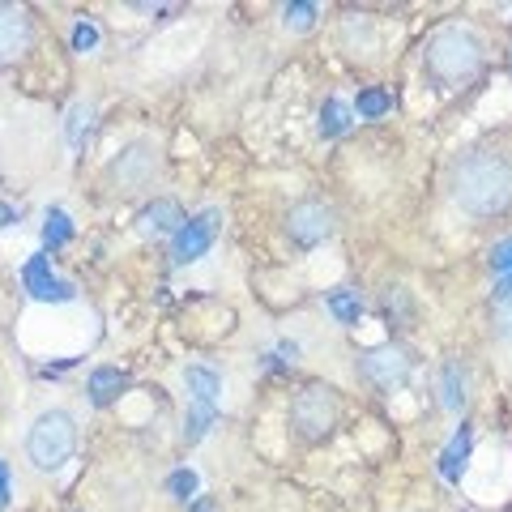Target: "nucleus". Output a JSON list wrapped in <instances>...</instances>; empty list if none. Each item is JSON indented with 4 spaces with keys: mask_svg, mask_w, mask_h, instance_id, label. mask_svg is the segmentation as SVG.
Segmentation results:
<instances>
[{
    "mask_svg": "<svg viewBox=\"0 0 512 512\" xmlns=\"http://www.w3.org/2000/svg\"><path fill=\"white\" fill-rule=\"evenodd\" d=\"M453 201L474 218H495L512 205V163L495 150H474L453 171Z\"/></svg>",
    "mask_w": 512,
    "mask_h": 512,
    "instance_id": "obj_1",
    "label": "nucleus"
},
{
    "mask_svg": "<svg viewBox=\"0 0 512 512\" xmlns=\"http://www.w3.org/2000/svg\"><path fill=\"white\" fill-rule=\"evenodd\" d=\"M483 56H487V47L470 26H440L423 47V69L440 90H453L461 82H470V77H478Z\"/></svg>",
    "mask_w": 512,
    "mask_h": 512,
    "instance_id": "obj_2",
    "label": "nucleus"
},
{
    "mask_svg": "<svg viewBox=\"0 0 512 512\" xmlns=\"http://www.w3.org/2000/svg\"><path fill=\"white\" fill-rule=\"evenodd\" d=\"M77 448V419L69 410H43L26 431V457L43 474H56Z\"/></svg>",
    "mask_w": 512,
    "mask_h": 512,
    "instance_id": "obj_3",
    "label": "nucleus"
},
{
    "mask_svg": "<svg viewBox=\"0 0 512 512\" xmlns=\"http://www.w3.org/2000/svg\"><path fill=\"white\" fill-rule=\"evenodd\" d=\"M291 423L303 440H325L338 427V397L329 384H303L291 402Z\"/></svg>",
    "mask_w": 512,
    "mask_h": 512,
    "instance_id": "obj_4",
    "label": "nucleus"
},
{
    "mask_svg": "<svg viewBox=\"0 0 512 512\" xmlns=\"http://www.w3.org/2000/svg\"><path fill=\"white\" fill-rule=\"evenodd\" d=\"M218 231H222V214H218V210H201V214L184 218V227L171 235V261H175V265L201 261V256L214 248Z\"/></svg>",
    "mask_w": 512,
    "mask_h": 512,
    "instance_id": "obj_5",
    "label": "nucleus"
},
{
    "mask_svg": "<svg viewBox=\"0 0 512 512\" xmlns=\"http://www.w3.org/2000/svg\"><path fill=\"white\" fill-rule=\"evenodd\" d=\"M286 235H291L299 248L325 244V239L333 235V210H329V205H320V201L295 205V210L286 214Z\"/></svg>",
    "mask_w": 512,
    "mask_h": 512,
    "instance_id": "obj_6",
    "label": "nucleus"
},
{
    "mask_svg": "<svg viewBox=\"0 0 512 512\" xmlns=\"http://www.w3.org/2000/svg\"><path fill=\"white\" fill-rule=\"evenodd\" d=\"M35 43V26H30V13L18 5H0V69L13 60H22Z\"/></svg>",
    "mask_w": 512,
    "mask_h": 512,
    "instance_id": "obj_7",
    "label": "nucleus"
},
{
    "mask_svg": "<svg viewBox=\"0 0 512 512\" xmlns=\"http://www.w3.org/2000/svg\"><path fill=\"white\" fill-rule=\"evenodd\" d=\"M359 372L367 384H376V389H393V384H402L410 376V359L397 346H380L359 359Z\"/></svg>",
    "mask_w": 512,
    "mask_h": 512,
    "instance_id": "obj_8",
    "label": "nucleus"
},
{
    "mask_svg": "<svg viewBox=\"0 0 512 512\" xmlns=\"http://www.w3.org/2000/svg\"><path fill=\"white\" fill-rule=\"evenodd\" d=\"M22 282H26V291L35 295L39 303H69L77 291H73V282H64L52 274V261L39 252V256H30V261L22 265Z\"/></svg>",
    "mask_w": 512,
    "mask_h": 512,
    "instance_id": "obj_9",
    "label": "nucleus"
},
{
    "mask_svg": "<svg viewBox=\"0 0 512 512\" xmlns=\"http://www.w3.org/2000/svg\"><path fill=\"white\" fill-rule=\"evenodd\" d=\"M154 167H158L154 146H146V141H137V146H128V150L116 158V167H111V175H116V184H120V188H146V184L154 180Z\"/></svg>",
    "mask_w": 512,
    "mask_h": 512,
    "instance_id": "obj_10",
    "label": "nucleus"
},
{
    "mask_svg": "<svg viewBox=\"0 0 512 512\" xmlns=\"http://www.w3.org/2000/svg\"><path fill=\"white\" fill-rule=\"evenodd\" d=\"M184 384L192 393V406H205V410H218V393H222V376L214 372V367H201L192 363L184 367Z\"/></svg>",
    "mask_w": 512,
    "mask_h": 512,
    "instance_id": "obj_11",
    "label": "nucleus"
},
{
    "mask_svg": "<svg viewBox=\"0 0 512 512\" xmlns=\"http://www.w3.org/2000/svg\"><path fill=\"white\" fill-rule=\"evenodd\" d=\"M470 448H474V431L461 423L457 431H453V440L444 444V453H440V478L444 483H457L461 478V470H466V457H470Z\"/></svg>",
    "mask_w": 512,
    "mask_h": 512,
    "instance_id": "obj_12",
    "label": "nucleus"
},
{
    "mask_svg": "<svg viewBox=\"0 0 512 512\" xmlns=\"http://www.w3.org/2000/svg\"><path fill=\"white\" fill-rule=\"evenodd\" d=\"M137 227H141V235L180 231L184 227V214H180V205H175V201H154V205H146V210L137 214Z\"/></svg>",
    "mask_w": 512,
    "mask_h": 512,
    "instance_id": "obj_13",
    "label": "nucleus"
},
{
    "mask_svg": "<svg viewBox=\"0 0 512 512\" xmlns=\"http://www.w3.org/2000/svg\"><path fill=\"white\" fill-rule=\"evenodd\" d=\"M128 384L133 380H128V372H120V367H94L90 372V402L94 406H111Z\"/></svg>",
    "mask_w": 512,
    "mask_h": 512,
    "instance_id": "obj_14",
    "label": "nucleus"
},
{
    "mask_svg": "<svg viewBox=\"0 0 512 512\" xmlns=\"http://www.w3.org/2000/svg\"><path fill=\"white\" fill-rule=\"evenodd\" d=\"M94 133V103H73L69 107V116H64V137H69V146L73 150H86V141Z\"/></svg>",
    "mask_w": 512,
    "mask_h": 512,
    "instance_id": "obj_15",
    "label": "nucleus"
},
{
    "mask_svg": "<svg viewBox=\"0 0 512 512\" xmlns=\"http://www.w3.org/2000/svg\"><path fill=\"white\" fill-rule=\"evenodd\" d=\"M350 124H355V107L342 103V99H325V107H320V137H342L350 133Z\"/></svg>",
    "mask_w": 512,
    "mask_h": 512,
    "instance_id": "obj_16",
    "label": "nucleus"
},
{
    "mask_svg": "<svg viewBox=\"0 0 512 512\" xmlns=\"http://www.w3.org/2000/svg\"><path fill=\"white\" fill-rule=\"evenodd\" d=\"M69 239H73V218L52 205V210H47V218H43V244H47V248H64Z\"/></svg>",
    "mask_w": 512,
    "mask_h": 512,
    "instance_id": "obj_17",
    "label": "nucleus"
},
{
    "mask_svg": "<svg viewBox=\"0 0 512 512\" xmlns=\"http://www.w3.org/2000/svg\"><path fill=\"white\" fill-rule=\"evenodd\" d=\"M461 406H466V367L444 363V410H461Z\"/></svg>",
    "mask_w": 512,
    "mask_h": 512,
    "instance_id": "obj_18",
    "label": "nucleus"
},
{
    "mask_svg": "<svg viewBox=\"0 0 512 512\" xmlns=\"http://www.w3.org/2000/svg\"><path fill=\"white\" fill-rule=\"evenodd\" d=\"M389 111H393V99L384 90H363L359 103H355V116L359 120H380V116H389Z\"/></svg>",
    "mask_w": 512,
    "mask_h": 512,
    "instance_id": "obj_19",
    "label": "nucleus"
},
{
    "mask_svg": "<svg viewBox=\"0 0 512 512\" xmlns=\"http://www.w3.org/2000/svg\"><path fill=\"white\" fill-rule=\"evenodd\" d=\"M329 312L342 320V325H359V316H363V303L355 291H333L329 295Z\"/></svg>",
    "mask_w": 512,
    "mask_h": 512,
    "instance_id": "obj_20",
    "label": "nucleus"
},
{
    "mask_svg": "<svg viewBox=\"0 0 512 512\" xmlns=\"http://www.w3.org/2000/svg\"><path fill=\"white\" fill-rule=\"evenodd\" d=\"M316 5H308V0H295V5H282V22L286 30H312L316 26Z\"/></svg>",
    "mask_w": 512,
    "mask_h": 512,
    "instance_id": "obj_21",
    "label": "nucleus"
},
{
    "mask_svg": "<svg viewBox=\"0 0 512 512\" xmlns=\"http://www.w3.org/2000/svg\"><path fill=\"white\" fill-rule=\"evenodd\" d=\"M197 487H201V478L192 474V470H175V474L167 478V491L175 495V500H192V495H197Z\"/></svg>",
    "mask_w": 512,
    "mask_h": 512,
    "instance_id": "obj_22",
    "label": "nucleus"
},
{
    "mask_svg": "<svg viewBox=\"0 0 512 512\" xmlns=\"http://www.w3.org/2000/svg\"><path fill=\"white\" fill-rule=\"evenodd\" d=\"M99 47V26L94 22H77L73 26V52H94Z\"/></svg>",
    "mask_w": 512,
    "mask_h": 512,
    "instance_id": "obj_23",
    "label": "nucleus"
},
{
    "mask_svg": "<svg viewBox=\"0 0 512 512\" xmlns=\"http://www.w3.org/2000/svg\"><path fill=\"white\" fill-rule=\"evenodd\" d=\"M491 269L495 274H512V239H500V244L491 248Z\"/></svg>",
    "mask_w": 512,
    "mask_h": 512,
    "instance_id": "obj_24",
    "label": "nucleus"
},
{
    "mask_svg": "<svg viewBox=\"0 0 512 512\" xmlns=\"http://www.w3.org/2000/svg\"><path fill=\"white\" fill-rule=\"evenodd\" d=\"M495 333H500L504 342H512V303H500V308H495Z\"/></svg>",
    "mask_w": 512,
    "mask_h": 512,
    "instance_id": "obj_25",
    "label": "nucleus"
},
{
    "mask_svg": "<svg viewBox=\"0 0 512 512\" xmlns=\"http://www.w3.org/2000/svg\"><path fill=\"white\" fill-rule=\"evenodd\" d=\"M9 495H13V483H9V461H0V508H9Z\"/></svg>",
    "mask_w": 512,
    "mask_h": 512,
    "instance_id": "obj_26",
    "label": "nucleus"
},
{
    "mask_svg": "<svg viewBox=\"0 0 512 512\" xmlns=\"http://www.w3.org/2000/svg\"><path fill=\"white\" fill-rule=\"evenodd\" d=\"M495 303H512V274H500L495 282Z\"/></svg>",
    "mask_w": 512,
    "mask_h": 512,
    "instance_id": "obj_27",
    "label": "nucleus"
},
{
    "mask_svg": "<svg viewBox=\"0 0 512 512\" xmlns=\"http://www.w3.org/2000/svg\"><path fill=\"white\" fill-rule=\"evenodd\" d=\"M13 222H18V210H13V205H5V201H0V231H5V227H13Z\"/></svg>",
    "mask_w": 512,
    "mask_h": 512,
    "instance_id": "obj_28",
    "label": "nucleus"
}]
</instances>
